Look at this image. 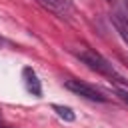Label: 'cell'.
I'll return each instance as SVG.
<instances>
[{"label": "cell", "mask_w": 128, "mask_h": 128, "mask_svg": "<svg viewBox=\"0 0 128 128\" xmlns=\"http://www.w3.org/2000/svg\"><path fill=\"white\" fill-rule=\"evenodd\" d=\"M22 76H24V82H26L28 92H32L34 96H42V86H40V80H38L36 72H34L30 66H26V68L22 70Z\"/></svg>", "instance_id": "cell-4"}, {"label": "cell", "mask_w": 128, "mask_h": 128, "mask_svg": "<svg viewBox=\"0 0 128 128\" xmlns=\"http://www.w3.org/2000/svg\"><path fill=\"white\" fill-rule=\"evenodd\" d=\"M48 10H52L56 16H60V18H70V14H72V4H70V0H40Z\"/></svg>", "instance_id": "cell-3"}, {"label": "cell", "mask_w": 128, "mask_h": 128, "mask_svg": "<svg viewBox=\"0 0 128 128\" xmlns=\"http://www.w3.org/2000/svg\"><path fill=\"white\" fill-rule=\"evenodd\" d=\"M0 128H8V126H0Z\"/></svg>", "instance_id": "cell-8"}, {"label": "cell", "mask_w": 128, "mask_h": 128, "mask_svg": "<svg viewBox=\"0 0 128 128\" xmlns=\"http://www.w3.org/2000/svg\"><path fill=\"white\" fill-rule=\"evenodd\" d=\"M112 24H114V26H116V30H118V34H120V36H122V40H124V42H126V44H128V30H126V28H124V26H122V24H120V22H118V20H114V22H112Z\"/></svg>", "instance_id": "cell-7"}, {"label": "cell", "mask_w": 128, "mask_h": 128, "mask_svg": "<svg viewBox=\"0 0 128 128\" xmlns=\"http://www.w3.org/2000/svg\"><path fill=\"white\" fill-rule=\"evenodd\" d=\"M70 92H74V94H78V96H82V98H88V100H92V102H108V98L100 92V90H96L94 86H90V84H86V82H82V80H66V84H64Z\"/></svg>", "instance_id": "cell-2"}, {"label": "cell", "mask_w": 128, "mask_h": 128, "mask_svg": "<svg viewBox=\"0 0 128 128\" xmlns=\"http://www.w3.org/2000/svg\"><path fill=\"white\" fill-rule=\"evenodd\" d=\"M52 110L62 118V120H66V122H74V118H76V114L72 112V108H68V106H62V104H52Z\"/></svg>", "instance_id": "cell-5"}, {"label": "cell", "mask_w": 128, "mask_h": 128, "mask_svg": "<svg viewBox=\"0 0 128 128\" xmlns=\"http://www.w3.org/2000/svg\"><path fill=\"white\" fill-rule=\"evenodd\" d=\"M112 90H114V94H116V96H118V98H120L122 102H126V104H128V90H126V88H120V86H114Z\"/></svg>", "instance_id": "cell-6"}, {"label": "cell", "mask_w": 128, "mask_h": 128, "mask_svg": "<svg viewBox=\"0 0 128 128\" xmlns=\"http://www.w3.org/2000/svg\"><path fill=\"white\" fill-rule=\"evenodd\" d=\"M76 56H78L90 70H94V72H98V74H102V76H108V78H112L114 82H120V84H126V82H128V80L122 78V76L114 70V66H112L104 56H100L98 52H94V50H80V52H76Z\"/></svg>", "instance_id": "cell-1"}]
</instances>
